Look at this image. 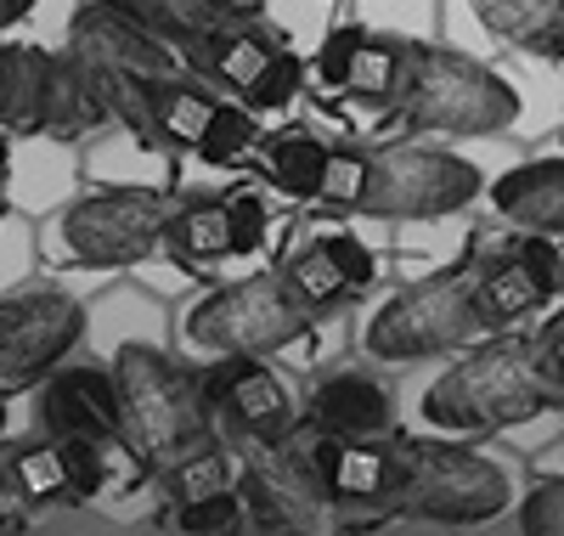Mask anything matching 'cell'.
<instances>
[{"label":"cell","mask_w":564,"mask_h":536,"mask_svg":"<svg viewBox=\"0 0 564 536\" xmlns=\"http://www.w3.org/2000/svg\"><path fill=\"white\" fill-rule=\"evenodd\" d=\"M361 192H367V148H327L322 170H316V204H334V210H361Z\"/></svg>","instance_id":"cell-29"},{"label":"cell","mask_w":564,"mask_h":536,"mask_svg":"<svg viewBox=\"0 0 564 536\" xmlns=\"http://www.w3.org/2000/svg\"><path fill=\"white\" fill-rule=\"evenodd\" d=\"M305 333L311 311L282 271H254L231 288H215L186 311V339L215 356H265L282 345H300Z\"/></svg>","instance_id":"cell-7"},{"label":"cell","mask_w":564,"mask_h":536,"mask_svg":"<svg viewBox=\"0 0 564 536\" xmlns=\"http://www.w3.org/2000/svg\"><path fill=\"white\" fill-rule=\"evenodd\" d=\"M68 52L85 68H97L102 79L108 74H141V79H148V74H170L181 63L159 34H148L130 12H119L113 0H85V7L74 12Z\"/></svg>","instance_id":"cell-14"},{"label":"cell","mask_w":564,"mask_h":536,"mask_svg":"<svg viewBox=\"0 0 564 536\" xmlns=\"http://www.w3.org/2000/svg\"><path fill=\"white\" fill-rule=\"evenodd\" d=\"M7 175H12V153H7V136H0V204H7Z\"/></svg>","instance_id":"cell-39"},{"label":"cell","mask_w":564,"mask_h":536,"mask_svg":"<svg viewBox=\"0 0 564 536\" xmlns=\"http://www.w3.org/2000/svg\"><path fill=\"white\" fill-rule=\"evenodd\" d=\"M558 294H564V266H558Z\"/></svg>","instance_id":"cell-40"},{"label":"cell","mask_w":564,"mask_h":536,"mask_svg":"<svg viewBox=\"0 0 564 536\" xmlns=\"http://www.w3.org/2000/svg\"><path fill=\"white\" fill-rule=\"evenodd\" d=\"M164 249L186 266H209L231 255V199H193L175 204L164 226Z\"/></svg>","instance_id":"cell-24"},{"label":"cell","mask_w":564,"mask_h":536,"mask_svg":"<svg viewBox=\"0 0 564 536\" xmlns=\"http://www.w3.org/2000/svg\"><path fill=\"white\" fill-rule=\"evenodd\" d=\"M558 237L525 232L508 249H475V305L480 328H508L531 311H542L558 294Z\"/></svg>","instance_id":"cell-12"},{"label":"cell","mask_w":564,"mask_h":536,"mask_svg":"<svg viewBox=\"0 0 564 536\" xmlns=\"http://www.w3.org/2000/svg\"><path fill=\"white\" fill-rule=\"evenodd\" d=\"M276 57V40L249 18V23H238V29H220L215 40H204V45H193V52H181V63L193 68L198 79H209V85H226V90H249L254 85V74L265 68Z\"/></svg>","instance_id":"cell-21"},{"label":"cell","mask_w":564,"mask_h":536,"mask_svg":"<svg viewBox=\"0 0 564 536\" xmlns=\"http://www.w3.org/2000/svg\"><path fill=\"white\" fill-rule=\"evenodd\" d=\"M40 418L52 435H97V441L124 447V424H119V384L113 367H52L45 373V396Z\"/></svg>","instance_id":"cell-16"},{"label":"cell","mask_w":564,"mask_h":536,"mask_svg":"<svg viewBox=\"0 0 564 536\" xmlns=\"http://www.w3.org/2000/svg\"><path fill=\"white\" fill-rule=\"evenodd\" d=\"M564 396L542 373V351L525 333H497L491 345L457 356L430 389H423V418L452 435H497L520 429L558 407Z\"/></svg>","instance_id":"cell-2"},{"label":"cell","mask_w":564,"mask_h":536,"mask_svg":"<svg viewBox=\"0 0 564 536\" xmlns=\"http://www.w3.org/2000/svg\"><path fill=\"white\" fill-rule=\"evenodd\" d=\"M12 530H23V497L12 492L7 469H0V536H12Z\"/></svg>","instance_id":"cell-37"},{"label":"cell","mask_w":564,"mask_h":536,"mask_svg":"<svg viewBox=\"0 0 564 536\" xmlns=\"http://www.w3.org/2000/svg\"><path fill=\"white\" fill-rule=\"evenodd\" d=\"M0 469H7L12 480V492L23 503H63L74 497V485H68V463H63V447H57V435H40V441H18L0 452Z\"/></svg>","instance_id":"cell-26"},{"label":"cell","mask_w":564,"mask_h":536,"mask_svg":"<svg viewBox=\"0 0 564 536\" xmlns=\"http://www.w3.org/2000/svg\"><path fill=\"white\" fill-rule=\"evenodd\" d=\"M119 384V424H124V452H135L148 469L170 463L175 452L198 447L215 435V412L204 396V373L170 362L153 345H124L113 362Z\"/></svg>","instance_id":"cell-3"},{"label":"cell","mask_w":564,"mask_h":536,"mask_svg":"<svg viewBox=\"0 0 564 536\" xmlns=\"http://www.w3.org/2000/svg\"><path fill=\"white\" fill-rule=\"evenodd\" d=\"M85 333V305L57 288L0 300V389L40 384Z\"/></svg>","instance_id":"cell-11"},{"label":"cell","mask_w":564,"mask_h":536,"mask_svg":"<svg viewBox=\"0 0 564 536\" xmlns=\"http://www.w3.org/2000/svg\"><path fill=\"white\" fill-rule=\"evenodd\" d=\"M265 243V199L260 192H238L231 199V255H254Z\"/></svg>","instance_id":"cell-34"},{"label":"cell","mask_w":564,"mask_h":536,"mask_svg":"<svg viewBox=\"0 0 564 536\" xmlns=\"http://www.w3.org/2000/svg\"><path fill=\"white\" fill-rule=\"evenodd\" d=\"M282 277H289V288L305 300V311L322 317V311L367 294L372 277H379V260H372V249L361 237H316L282 266Z\"/></svg>","instance_id":"cell-17"},{"label":"cell","mask_w":564,"mask_h":536,"mask_svg":"<svg viewBox=\"0 0 564 536\" xmlns=\"http://www.w3.org/2000/svg\"><path fill=\"white\" fill-rule=\"evenodd\" d=\"M395 452V480L379 519H356L345 530H395V525H480L497 519L513 503V480L497 458L457 447V441H423V435H401L390 441Z\"/></svg>","instance_id":"cell-1"},{"label":"cell","mask_w":564,"mask_h":536,"mask_svg":"<svg viewBox=\"0 0 564 536\" xmlns=\"http://www.w3.org/2000/svg\"><path fill=\"white\" fill-rule=\"evenodd\" d=\"M113 7L130 12L148 34H159L175 57L254 18V7H243V0H113Z\"/></svg>","instance_id":"cell-19"},{"label":"cell","mask_w":564,"mask_h":536,"mask_svg":"<svg viewBox=\"0 0 564 536\" xmlns=\"http://www.w3.org/2000/svg\"><path fill=\"white\" fill-rule=\"evenodd\" d=\"M536 351H542V373H547V384L564 396V322H553V328L536 339Z\"/></svg>","instance_id":"cell-36"},{"label":"cell","mask_w":564,"mask_h":536,"mask_svg":"<svg viewBox=\"0 0 564 536\" xmlns=\"http://www.w3.org/2000/svg\"><path fill=\"white\" fill-rule=\"evenodd\" d=\"M480 23L542 63H564V0H475Z\"/></svg>","instance_id":"cell-22"},{"label":"cell","mask_w":564,"mask_h":536,"mask_svg":"<svg viewBox=\"0 0 564 536\" xmlns=\"http://www.w3.org/2000/svg\"><path fill=\"white\" fill-rule=\"evenodd\" d=\"M300 85H305V63H300L294 52H282V45H276V57L254 74V85L243 90V103H249V108H289Z\"/></svg>","instance_id":"cell-32"},{"label":"cell","mask_w":564,"mask_h":536,"mask_svg":"<svg viewBox=\"0 0 564 536\" xmlns=\"http://www.w3.org/2000/svg\"><path fill=\"white\" fill-rule=\"evenodd\" d=\"M260 141V119H254V108H238V103H215V114H209V125H204V136H198V159L204 164H238L249 148Z\"/></svg>","instance_id":"cell-28"},{"label":"cell","mask_w":564,"mask_h":536,"mask_svg":"<svg viewBox=\"0 0 564 536\" xmlns=\"http://www.w3.org/2000/svg\"><path fill=\"white\" fill-rule=\"evenodd\" d=\"M486 192L480 164L446 148H367V192L361 215L379 221H435Z\"/></svg>","instance_id":"cell-8"},{"label":"cell","mask_w":564,"mask_h":536,"mask_svg":"<svg viewBox=\"0 0 564 536\" xmlns=\"http://www.w3.org/2000/svg\"><path fill=\"white\" fill-rule=\"evenodd\" d=\"M520 530L525 536H564V474L536 480L520 497Z\"/></svg>","instance_id":"cell-33"},{"label":"cell","mask_w":564,"mask_h":536,"mask_svg":"<svg viewBox=\"0 0 564 536\" xmlns=\"http://www.w3.org/2000/svg\"><path fill=\"white\" fill-rule=\"evenodd\" d=\"M305 435V452H311V469L322 480V492L334 508H384L390 497V480H395V452L384 435H322L311 424H300Z\"/></svg>","instance_id":"cell-15"},{"label":"cell","mask_w":564,"mask_h":536,"mask_svg":"<svg viewBox=\"0 0 564 536\" xmlns=\"http://www.w3.org/2000/svg\"><path fill=\"white\" fill-rule=\"evenodd\" d=\"M480 333L475 305V255L452 271H435L395 294L379 317L367 322V356L379 362H430Z\"/></svg>","instance_id":"cell-6"},{"label":"cell","mask_w":564,"mask_h":536,"mask_svg":"<svg viewBox=\"0 0 564 536\" xmlns=\"http://www.w3.org/2000/svg\"><path fill=\"white\" fill-rule=\"evenodd\" d=\"M153 474H159L164 497H170V508H175V503H204V497H215V492H231V485H238V474H243V463H238V452L220 447L215 435H209V441H198V447L175 452L170 463H159Z\"/></svg>","instance_id":"cell-23"},{"label":"cell","mask_w":564,"mask_h":536,"mask_svg":"<svg viewBox=\"0 0 564 536\" xmlns=\"http://www.w3.org/2000/svg\"><path fill=\"white\" fill-rule=\"evenodd\" d=\"M113 119L108 85L74 52H40V45H0V130L79 141Z\"/></svg>","instance_id":"cell-4"},{"label":"cell","mask_w":564,"mask_h":536,"mask_svg":"<svg viewBox=\"0 0 564 536\" xmlns=\"http://www.w3.org/2000/svg\"><path fill=\"white\" fill-rule=\"evenodd\" d=\"M170 530H193V536H226V530H243L249 514H243V497H238V485L231 492H215L204 503H175V514L164 519Z\"/></svg>","instance_id":"cell-30"},{"label":"cell","mask_w":564,"mask_h":536,"mask_svg":"<svg viewBox=\"0 0 564 536\" xmlns=\"http://www.w3.org/2000/svg\"><path fill=\"white\" fill-rule=\"evenodd\" d=\"M34 12V0H0V34H7L12 23H23Z\"/></svg>","instance_id":"cell-38"},{"label":"cell","mask_w":564,"mask_h":536,"mask_svg":"<svg viewBox=\"0 0 564 536\" xmlns=\"http://www.w3.org/2000/svg\"><path fill=\"white\" fill-rule=\"evenodd\" d=\"M322 153L327 141L305 136V130H282L265 153V175L276 192H289V199H316V170H322Z\"/></svg>","instance_id":"cell-27"},{"label":"cell","mask_w":564,"mask_h":536,"mask_svg":"<svg viewBox=\"0 0 564 536\" xmlns=\"http://www.w3.org/2000/svg\"><path fill=\"white\" fill-rule=\"evenodd\" d=\"M204 396H209L215 424L243 447H276L300 429L289 389L260 356H220L204 373Z\"/></svg>","instance_id":"cell-13"},{"label":"cell","mask_w":564,"mask_h":536,"mask_svg":"<svg viewBox=\"0 0 564 536\" xmlns=\"http://www.w3.org/2000/svg\"><path fill=\"white\" fill-rule=\"evenodd\" d=\"M57 447H63V463H68L74 497L90 503L108 485V441H97V435H57Z\"/></svg>","instance_id":"cell-31"},{"label":"cell","mask_w":564,"mask_h":536,"mask_svg":"<svg viewBox=\"0 0 564 536\" xmlns=\"http://www.w3.org/2000/svg\"><path fill=\"white\" fill-rule=\"evenodd\" d=\"M361 23H345V29H334V34H327L322 40V52H316V79L322 85H345V63H350V52H356V45H361Z\"/></svg>","instance_id":"cell-35"},{"label":"cell","mask_w":564,"mask_h":536,"mask_svg":"<svg viewBox=\"0 0 564 536\" xmlns=\"http://www.w3.org/2000/svg\"><path fill=\"white\" fill-rule=\"evenodd\" d=\"M412 57H417V45H406V40L361 34V45H356L350 63H345V85H339V90L361 96V103H395L401 85H406Z\"/></svg>","instance_id":"cell-25"},{"label":"cell","mask_w":564,"mask_h":536,"mask_svg":"<svg viewBox=\"0 0 564 536\" xmlns=\"http://www.w3.org/2000/svg\"><path fill=\"white\" fill-rule=\"evenodd\" d=\"M491 204L520 232L564 237V159H536V164H520V170L497 175Z\"/></svg>","instance_id":"cell-20"},{"label":"cell","mask_w":564,"mask_h":536,"mask_svg":"<svg viewBox=\"0 0 564 536\" xmlns=\"http://www.w3.org/2000/svg\"><path fill=\"white\" fill-rule=\"evenodd\" d=\"M401 125L406 130H430V136H497L520 119V96L513 85L463 57V52H430L417 45V57L406 68V85L395 96Z\"/></svg>","instance_id":"cell-5"},{"label":"cell","mask_w":564,"mask_h":536,"mask_svg":"<svg viewBox=\"0 0 564 536\" xmlns=\"http://www.w3.org/2000/svg\"><path fill=\"white\" fill-rule=\"evenodd\" d=\"M260 458L243 463L238 474V497H243V514L249 525L260 530H276V536H300V530H322L327 525V492L311 469V452H305V435L294 429L289 441L276 447H254Z\"/></svg>","instance_id":"cell-10"},{"label":"cell","mask_w":564,"mask_h":536,"mask_svg":"<svg viewBox=\"0 0 564 536\" xmlns=\"http://www.w3.org/2000/svg\"><path fill=\"white\" fill-rule=\"evenodd\" d=\"M390 389L372 378V373H327L316 389H311V429L322 435H390Z\"/></svg>","instance_id":"cell-18"},{"label":"cell","mask_w":564,"mask_h":536,"mask_svg":"<svg viewBox=\"0 0 564 536\" xmlns=\"http://www.w3.org/2000/svg\"><path fill=\"white\" fill-rule=\"evenodd\" d=\"M170 199L141 186H119V192H90V199L63 210V249L79 266H135L153 249H164V226H170Z\"/></svg>","instance_id":"cell-9"}]
</instances>
